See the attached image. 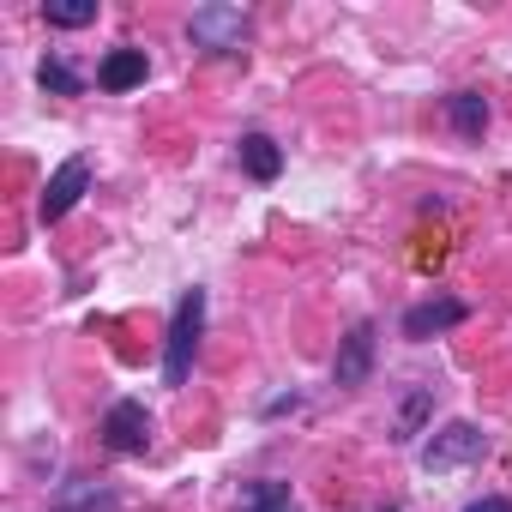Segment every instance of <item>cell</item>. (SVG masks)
I'll return each mask as SVG.
<instances>
[{"label": "cell", "instance_id": "1", "mask_svg": "<svg viewBox=\"0 0 512 512\" xmlns=\"http://www.w3.org/2000/svg\"><path fill=\"white\" fill-rule=\"evenodd\" d=\"M199 326H205V296H199V290H187V296L175 302V326H169V362H163L169 386H181V380H187L193 350H199Z\"/></svg>", "mask_w": 512, "mask_h": 512}, {"label": "cell", "instance_id": "11", "mask_svg": "<svg viewBox=\"0 0 512 512\" xmlns=\"http://www.w3.org/2000/svg\"><path fill=\"white\" fill-rule=\"evenodd\" d=\"M49 25H61V31H79V25H91L97 19V0H49Z\"/></svg>", "mask_w": 512, "mask_h": 512}, {"label": "cell", "instance_id": "7", "mask_svg": "<svg viewBox=\"0 0 512 512\" xmlns=\"http://www.w3.org/2000/svg\"><path fill=\"white\" fill-rule=\"evenodd\" d=\"M97 85H103V91H133V85H145V49H115V55L97 67Z\"/></svg>", "mask_w": 512, "mask_h": 512}, {"label": "cell", "instance_id": "15", "mask_svg": "<svg viewBox=\"0 0 512 512\" xmlns=\"http://www.w3.org/2000/svg\"><path fill=\"white\" fill-rule=\"evenodd\" d=\"M284 512H290V506H284Z\"/></svg>", "mask_w": 512, "mask_h": 512}, {"label": "cell", "instance_id": "6", "mask_svg": "<svg viewBox=\"0 0 512 512\" xmlns=\"http://www.w3.org/2000/svg\"><path fill=\"white\" fill-rule=\"evenodd\" d=\"M464 320V302H452V296H434V302H422V308H410L404 314V338H434V332H446V326H458Z\"/></svg>", "mask_w": 512, "mask_h": 512}, {"label": "cell", "instance_id": "4", "mask_svg": "<svg viewBox=\"0 0 512 512\" xmlns=\"http://www.w3.org/2000/svg\"><path fill=\"white\" fill-rule=\"evenodd\" d=\"M85 187H91V163H85V157H67V163L49 175V187H43V217H49V223L67 217V211L79 205Z\"/></svg>", "mask_w": 512, "mask_h": 512}, {"label": "cell", "instance_id": "3", "mask_svg": "<svg viewBox=\"0 0 512 512\" xmlns=\"http://www.w3.org/2000/svg\"><path fill=\"white\" fill-rule=\"evenodd\" d=\"M482 452H488V440H482L470 422H452V428H440V434L428 440L422 464H428V470H458V464H470V458H482Z\"/></svg>", "mask_w": 512, "mask_h": 512}, {"label": "cell", "instance_id": "14", "mask_svg": "<svg viewBox=\"0 0 512 512\" xmlns=\"http://www.w3.org/2000/svg\"><path fill=\"white\" fill-rule=\"evenodd\" d=\"M464 512H512V500L506 494H488V500H470Z\"/></svg>", "mask_w": 512, "mask_h": 512}, {"label": "cell", "instance_id": "9", "mask_svg": "<svg viewBox=\"0 0 512 512\" xmlns=\"http://www.w3.org/2000/svg\"><path fill=\"white\" fill-rule=\"evenodd\" d=\"M241 163H247V175H253V181H278L284 151H278L266 133H247V139H241Z\"/></svg>", "mask_w": 512, "mask_h": 512}, {"label": "cell", "instance_id": "5", "mask_svg": "<svg viewBox=\"0 0 512 512\" xmlns=\"http://www.w3.org/2000/svg\"><path fill=\"white\" fill-rule=\"evenodd\" d=\"M103 440H109L115 452H145V446H151V416H145V404L121 398V404L103 416Z\"/></svg>", "mask_w": 512, "mask_h": 512}, {"label": "cell", "instance_id": "10", "mask_svg": "<svg viewBox=\"0 0 512 512\" xmlns=\"http://www.w3.org/2000/svg\"><path fill=\"white\" fill-rule=\"evenodd\" d=\"M452 127H458L464 139H476V133L488 127V103H482L476 91H458V97H452Z\"/></svg>", "mask_w": 512, "mask_h": 512}, {"label": "cell", "instance_id": "13", "mask_svg": "<svg viewBox=\"0 0 512 512\" xmlns=\"http://www.w3.org/2000/svg\"><path fill=\"white\" fill-rule=\"evenodd\" d=\"M284 506H290V494L278 482H253L247 488V512H284Z\"/></svg>", "mask_w": 512, "mask_h": 512}, {"label": "cell", "instance_id": "8", "mask_svg": "<svg viewBox=\"0 0 512 512\" xmlns=\"http://www.w3.org/2000/svg\"><path fill=\"white\" fill-rule=\"evenodd\" d=\"M368 362H374V326H356L344 338V356H338V386H362Z\"/></svg>", "mask_w": 512, "mask_h": 512}, {"label": "cell", "instance_id": "12", "mask_svg": "<svg viewBox=\"0 0 512 512\" xmlns=\"http://www.w3.org/2000/svg\"><path fill=\"white\" fill-rule=\"evenodd\" d=\"M43 91H55V97H79V73L67 67V61H43Z\"/></svg>", "mask_w": 512, "mask_h": 512}, {"label": "cell", "instance_id": "2", "mask_svg": "<svg viewBox=\"0 0 512 512\" xmlns=\"http://www.w3.org/2000/svg\"><path fill=\"white\" fill-rule=\"evenodd\" d=\"M193 43H199V49H217V55L241 49V43H247L241 7H199V13H193Z\"/></svg>", "mask_w": 512, "mask_h": 512}]
</instances>
